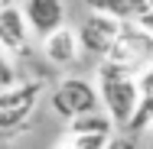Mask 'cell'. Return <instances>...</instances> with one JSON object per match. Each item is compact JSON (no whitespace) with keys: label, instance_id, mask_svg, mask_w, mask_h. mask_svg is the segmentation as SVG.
I'll return each mask as SVG.
<instances>
[{"label":"cell","instance_id":"obj_1","mask_svg":"<svg viewBox=\"0 0 153 149\" xmlns=\"http://www.w3.org/2000/svg\"><path fill=\"white\" fill-rule=\"evenodd\" d=\"M94 88H98V101L101 110L111 117L114 126H127V120L134 117L137 104H140V88H137V71L127 68L121 62L101 59L94 68Z\"/></svg>","mask_w":153,"mask_h":149},{"label":"cell","instance_id":"obj_8","mask_svg":"<svg viewBox=\"0 0 153 149\" xmlns=\"http://www.w3.org/2000/svg\"><path fill=\"white\" fill-rule=\"evenodd\" d=\"M30 26L23 20V10L16 3H7L0 7V49L10 55V52H26L30 46Z\"/></svg>","mask_w":153,"mask_h":149},{"label":"cell","instance_id":"obj_6","mask_svg":"<svg viewBox=\"0 0 153 149\" xmlns=\"http://www.w3.org/2000/svg\"><path fill=\"white\" fill-rule=\"evenodd\" d=\"M20 10H23L30 32L39 39L65 26V0H20Z\"/></svg>","mask_w":153,"mask_h":149},{"label":"cell","instance_id":"obj_3","mask_svg":"<svg viewBox=\"0 0 153 149\" xmlns=\"http://www.w3.org/2000/svg\"><path fill=\"white\" fill-rule=\"evenodd\" d=\"M42 94V81H13L0 91V130H20L26 117L36 110Z\"/></svg>","mask_w":153,"mask_h":149},{"label":"cell","instance_id":"obj_14","mask_svg":"<svg viewBox=\"0 0 153 149\" xmlns=\"http://www.w3.org/2000/svg\"><path fill=\"white\" fill-rule=\"evenodd\" d=\"M104 149H140V143H137L134 133H111Z\"/></svg>","mask_w":153,"mask_h":149},{"label":"cell","instance_id":"obj_4","mask_svg":"<svg viewBox=\"0 0 153 149\" xmlns=\"http://www.w3.org/2000/svg\"><path fill=\"white\" fill-rule=\"evenodd\" d=\"M104 59L121 62V65L137 71L140 65H147L153 59V36L147 29H140L134 20H127V23H121V32H117V39H114V46L108 49Z\"/></svg>","mask_w":153,"mask_h":149},{"label":"cell","instance_id":"obj_16","mask_svg":"<svg viewBox=\"0 0 153 149\" xmlns=\"http://www.w3.org/2000/svg\"><path fill=\"white\" fill-rule=\"evenodd\" d=\"M147 133H150V136H153V120H150V123H147Z\"/></svg>","mask_w":153,"mask_h":149},{"label":"cell","instance_id":"obj_15","mask_svg":"<svg viewBox=\"0 0 153 149\" xmlns=\"http://www.w3.org/2000/svg\"><path fill=\"white\" fill-rule=\"evenodd\" d=\"M137 88H140V94H150L153 91V59L137 68Z\"/></svg>","mask_w":153,"mask_h":149},{"label":"cell","instance_id":"obj_11","mask_svg":"<svg viewBox=\"0 0 153 149\" xmlns=\"http://www.w3.org/2000/svg\"><path fill=\"white\" fill-rule=\"evenodd\" d=\"M150 120H153V91H150V94H140V104H137V110H134V117L127 120V126H124V133H143Z\"/></svg>","mask_w":153,"mask_h":149},{"label":"cell","instance_id":"obj_9","mask_svg":"<svg viewBox=\"0 0 153 149\" xmlns=\"http://www.w3.org/2000/svg\"><path fill=\"white\" fill-rule=\"evenodd\" d=\"M75 133H104V136H111L114 123L104 110H88V114H78V117L68 120V136H75Z\"/></svg>","mask_w":153,"mask_h":149},{"label":"cell","instance_id":"obj_7","mask_svg":"<svg viewBox=\"0 0 153 149\" xmlns=\"http://www.w3.org/2000/svg\"><path fill=\"white\" fill-rule=\"evenodd\" d=\"M42 55H46L49 65H56V68L75 65L78 55H82L78 32L72 29V26H59V29H52L49 36H42Z\"/></svg>","mask_w":153,"mask_h":149},{"label":"cell","instance_id":"obj_10","mask_svg":"<svg viewBox=\"0 0 153 149\" xmlns=\"http://www.w3.org/2000/svg\"><path fill=\"white\" fill-rule=\"evenodd\" d=\"M88 7V13H104V16H114V20H134V10L127 7V0H82Z\"/></svg>","mask_w":153,"mask_h":149},{"label":"cell","instance_id":"obj_13","mask_svg":"<svg viewBox=\"0 0 153 149\" xmlns=\"http://www.w3.org/2000/svg\"><path fill=\"white\" fill-rule=\"evenodd\" d=\"M13 81H16V68H13L10 55L0 49V91H3V88H10Z\"/></svg>","mask_w":153,"mask_h":149},{"label":"cell","instance_id":"obj_17","mask_svg":"<svg viewBox=\"0 0 153 149\" xmlns=\"http://www.w3.org/2000/svg\"><path fill=\"white\" fill-rule=\"evenodd\" d=\"M7 3H13V0H0V7H7Z\"/></svg>","mask_w":153,"mask_h":149},{"label":"cell","instance_id":"obj_5","mask_svg":"<svg viewBox=\"0 0 153 149\" xmlns=\"http://www.w3.org/2000/svg\"><path fill=\"white\" fill-rule=\"evenodd\" d=\"M75 32H78V46H82V52L104 59L108 49L114 46L117 32H121V20L104 16V13H88V16L78 23V29H75Z\"/></svg>","mask_w":153,"mask_h":149},{"label":"cell","instance_id":"obj_2","mask_svg":"<svg viewBox=\"0 0 153 149\" xmlns=\"http://www.w3.org/2000/svg\"><path fill=\"white\" fill-rule=\"evenodd\" d=\"M49 104L62 120H72L78 114H88V110H101V101H98V88L88 78H62L59 84L49 94Z\"/></svg>","mask_w":153,"mask_h":149},{"label":"cell","instance_id":"obj_12","mask_svg":"<svg viewBox=\"0 0 153 149\" xmlns=\"http://www.w3.org/2000/svg\"><path fill=\"white\" fill-rule=\"evenodd\" d=\"M108 136L104 133H75L68 136V149H104Z\"/></svg>","mask_w":153,"mask_h":149}]
</instances>
